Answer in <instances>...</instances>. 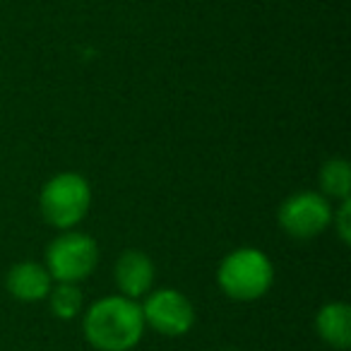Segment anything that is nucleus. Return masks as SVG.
Here are the masks:
<instances>
[{"label": "nucleus", "mask_w": 351, "mask_h": 351, "mask_svg": "<svg viewBox=\"0 0 351 351\" xmlns=\"http://www.w3.org/2000/svg\"><path fill=\"white\" fill-rule=\"evenodd\" d=\"M140 301L121 293L104 296L84 311V339L97 351H132L145 337Z\"/></svg>", "instance_id": "f257e3e1"}, {"label": "nucleus", "mask_w": 351, "mask_h": 351, "mask_svg": "<svg viewBox=\"0 0 351 351\" xmlns=\"http://www.w3.org/2000/svg\"><path fill=\"white\" fill-rule=\"evenodd\" d=\"M217 284L234 301H258L272 289L274 265L260 248L243 245L224 255L217 269Z\"/></svg>", "instance_id": "f03ea898"}, {"label": "nucleus", "mask_w": 351, "mask_h": 351, "mask_svg": "<svg viewBox=\"0 0 351 351\" xmlns=\"http://www.w3.org/2000/svg\"><path fill=\"white\" fill-rule=\"evenodd\" d=\"M92 207V186L77 171H60L44 183L39 212L49 226L70 231L87 217Z\"/></svg>", "instance_id": "7ed1b4c3"}, {"label": "nucleus", "mask_w": 351, "mask_h": 351, "mask_svg": "<svg viewBox=\"0 0 351 351\" xmlns=\"http://www.w3.org/2000/svg\"><path fill=\"white\" fill-rule=\"evenodd\" d=\"M46 269L53 282L80 284L94 274L99 265V243L82 231H60L46 248Z\"/></svg>", "instance_id": "20e7f679"}, {"label": "nucleus", "mask_w": 351, "mask_h": 351, "mask_svg": "<svg viewBox=\"0 0 351 351\" xmlns=\"http://www.w3.org/2000/svg\"><path fill=\"white\" fill-rule=\"evenodd\" d=\"M332 202L317 191H298L289 195L279 207L277 221L284 234L298 241L315 239L332 224Z\"/></svg>", "instance_id": "39448f33"}, {"label": "nucleus", "mask_w": 351, "mask_h": 351, "mask_svg": "<svg viewBox=\"0 0 351 351\" xmlns=\"http://www.w3.org/2000/svg\"><path fill=\"white\" fill-rule=\"evenodd\" d=\"M145 327L164 337H183L195 327V306L178 289H152L140 303Z\"/></svg>", "instance_id": "423d86ee"}, {"label": "nucleus", "mask_w": 351, "mask_h": 351, "mask_svg": "<svg viewBox=\"0 0 351 351\" xmlns=\"http://www.w3.org/2000/svg\"><path fill=\"white\" fill-rule=\"evenodd\" d=\"M113 279H116V287L121 291V296L140 301V298H145L154 289V279H156L154 263H152V258L147 253L130 248L116 260Z\"/></svg>", "instance_id": "0eeeda50"}, {"label": "nucleus", "mask_w": 351, "mask_h": 351, "mask_svg": "<svg viewBox=\"0 0 351 351\" xmlns=\"http://www.w3.org/2000/svg\"><path fill=\"white\" fill-rule=\"evenodd\" d=\"M53 287V277L49 274L44 263L34 260H22L8 269L5 289L15 301L22 303H39L49 296Z\"/></svg>", "instance_id": "6e6552de"}, {"label": "nucleus", "mask_w": 351, "mask_h": 351, "mask_svg": "<svg viewBox=\"0 0 351 351\" xmlns=\"http://www.w3.org/2000/svg\"><path fill=\"white\" fill-rule=\"evenodd\" d=\"M315 332L330 349L346 351L351 346V306L346 301H330L317 311Z\"/></svg>", "instance_id": "1a4fd4ad"}, {"label": "nucleus", "mask_w": 351, "mask_h": 351, "mask_svg": "<svg viewBox=\"0 0 351 351\" xmlns=\"http://www.w3.org/2000/svg\"><path fill=\"white\" fill-rule=\"evenodd\" d=\"M320 193L330 202H344L349 200L351 193V166L346 159L335 156V159H327L320 169Z\"/></svg>", "instance_id": "9d476101"}, {"label": "nucleus", "mask_w": 351, "mask_h": 351, "mask_svg": "<svg viewBox=\"0 0 351 351\" xmlns=\"http://www.w3.org/2000/svg\"><path fill=\"white\" fill-rule=\"evenodd\" d=\"M49 306L58 320H75L84 311V296L77 284L68 282H53L49 291Z\"/></svg>", "instance_id": "9b49d317"}, {"label": "nucleus", "mask_w": 351, "mask_h": 351, "mask_svg": "<svg viewBox=\"0 0 351 351\" xmlns=\"http://www.w3.org/2000/svg\"><path fill=\"white\" fill-rule=\"evenodd\" d=\"M332 229L337 231V236L341 239V243H351V200L339 202L335 212H332Z\"/></svg>", "instance_id": "f8f14e48"}, {"label": "nucleus", "mask_w": 351, "mask_h": 351, "mask_svg": "<svg viewBox=\"0 0 351 351\" xmlns=\"http://www.w3.org/2000/svg\"><path fill=\"white\" fill-rule=\"evenodd\" d=\"M221 351H239V349H221Z\"/></svg>", "instance_id": "ddd939ff"}]
</instances>
